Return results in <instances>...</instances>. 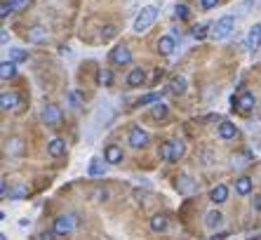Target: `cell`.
Instances as JSON below:
<instances>
[{
  "label": "cell",
  "instance_id": "obj_1",
  "mask_svg": "<svg viewBox=\"0 0 261 240\" xmlns=\"http://www.w3.org/2000/svg\"><path fill=\"white\" fill-rule=\"evenodd\" d=\"M233 31H235V14H224L217 24H212V35H214L217 40L229 38Z\"/></svg>",
  "mask_w": 261,
  "mask_h": 240
},
{
  "label": "cell",
  "instance_id": "obj_2",
  "mask_svg": "<svg viewBox=\"0 0 261 240\" xmlns=\"http://www.w3.org/2000/svg\"><path fill=\"white\" fill-rule=\"evenodd\" d=\"M155 17H158V10H155L153 5L142 7V12H139V14H137V19H134V31L144 33L146 29H151L153 22H155Z\"/></svg>",
  "mask_w": 261,
  "mask_h": 240
},
{
  "label": "cell",
  "instance_id": "obj_3",
  "mask_svg": "<svg viewBox=\"0 0 261 240\" xmlns=\"http://www.w3.org/2000/svg\"><path fill=\"white\" fill-rule=\"evenodd\" d=\"M73 229H76V214H61L55 219V226H52L57 236H68Z\"/></svg>",
  "mask_w": 261,
  "mask_h": 240
},
{
  "label": "cell",
  "instance_id": "obj_4",
  "mask_svg": "<svg viewBox=\"0 0 261 240\" xmlns=\"http://www.w3.org/2000/svg\"><path fill=\"white\" fill-rule=\"evenodd\" d=\"M40 120H43L47 127H55V125L61 122V109L57 104H47L43 109V113H40Z\"/></svg>",
  "mask_w": 261,
  "mask_h": 240
},
{
  "label": "cell",
  "instance_id": "obj_5",
  "mask_svg": "<svg viewBox=\"0 0 261 240\" xmlns=\"http://www.w3.org/2000/svg\"><path fill=\"white\" fill-rule=\"evenodd\" d=\"M174 186H176V191H179L181 196H191V193H196L198 191L196 179H193L191 175H179L176 177V181H174Z\"/></svg>",
  "mask_w": 261,
  "mask_h": 240
},
{
  "label": "cell",
  "instance_id": "obj_6",
  "mask_svg": "<svg viewBox=\"0 0 261 240\" xmlns=\"http://www.w3.org/2000/svg\"><path fill=\"white\" fill-rule=\"evenodd\" d=\"M233 106L238 111H242V113H250L257 106V99H254L252 92H240L238 97H233Z\"/></svg>",
  "mask_w": 261,
  "mask_h": 240
},
{
  "label": "cell",
  "instance_id": "obj_7",
  "mask_svg": "<svg viewBox=\"0 0 261 240\" xmlns=\"http://www.w3.org/2000/svg\"><path fill=\"white\" fill-rule=\"evenodd\" d=\"M148 132L144 130V127H139V125H134L130 130V146L132 149H144L146 144H148Z\"/></svg>",
  "mask_w": 261,
  "mask_h": 240
},
{
  "label": "cell",
  "instance_id": "obj_8",
  "mask_svg": "<svg viewBox=\"0 0 261 240\" xmlns=\"http://www.w3.org/2000/svg\"><path fill=\"white\" fill-rule=\"evenodd\" d=\"M47 38H50V33H47V29L45 26H40V24H35V26H31L29 31H26V40L33 45H43L47 43Z\"/></svg>",
  "mask_w": 261,
  "mask_h": 240
},
{
  "label": "cell",
  "instance_id": "obj_9",
  "mask_svg": "<svg viewBox=\"0 0 261 240\" xmlns=\"http://www.w3.org/2000/svg\"><path fill=\"white\" fill-rule=\"evenodd\" d=\"M111 61L118 66H125L132 61V52L130 47H125V45H118V47H113V52H111Z\"/></svg>",
  "mask_w": 261,
  "mask_h": 240
},
{
  "label": "cell",
  "instance_id": "obj_10",
  "mask_svg": "<svg viewBox=\"0 0 261 240\" xmlns=\"http://www.w3.org/2000/svg\"><path fill=\"white\" fill-rule=\"evenodd\" d=\"M245 45H247L250 52H257V50L261 47V24H254L250 31H247V40H245Z\"/></svg>",
  "mask_w": 261,
  "mask_h": 240
},
{
  "label": "cell",
  "instance_id": "obj_11",
  "mask_svg": "<svg viewBox=\"0 0 261 240\" xmlns=\"http://www.w3.org/2000/svg\"><path fill=\"white\" fill-rule=\"evenodd\" d=\"M19 104H22V99H19V94H14V92H2L0 94V109L2 111L19 109Z\"/></svg>",
  "mask_w": 261,
  "mask_h": 240
},
{
  "label": "cell",
  "instance_id": "obj_12",
  "mask_svg": "<svg viewBox=\"0 0 261 240\" xmlns=\"http://www.w3.org/2000/svg\"><path fill=\"white\" fill-rule=\"evenodd\" d=\"M104 160H106L109 165H118V163H122V149H120V146H116V144L106 146Z\"/></svg>",
  "mask_w": 261,
  "mask_h": 240
},
{
  "label": "cell",
  "instance_id": "obj_13",
  "mask_svg": "<svg viewBox=\"0 0 261 240\" xmlns=\"http://www.w3.org/2000/svg\"><path fill=\"white\" fill-rule=\"evenodd\" d=\"M226 198H229V186H226V184H217L212 191H209V200H212V203H217V205L226 203Z\"/></svg>",
  "mask_w": 261,
  "mask_h": 240
},
{
  "label": "cell",
  "instance_id": "obj_14",
  "mask_svg": "<svg viewBox=\"0 0 261 240\" xmlns=\"http://www.w3.org/2000/svg\"><path fill=\"white\" fill-rule=\"evenodd\" d=\"M146 83V71L144 68H132L127 73V88H139Z\"/></svg>",
  "mask_w": 261,
  "mask_h": 240
},
{
  "label": "cell",
  "instance_id": "obj_15",
  "mask_svg": "<svg viewBox=\"0 0 261 240\" xmlns=\"http://www.w3.org/2000/svg\"><path fill=\"white\" fill-rule=\"evenodd\" d=\"M174 50H176V43H174L172 35H163V38L158 40V52H160V55L170 57V55H174Z\"/></svg>",
  "mask_w": 261,
  "mask_h": 240
},
{
  "label": "cell",
  "instance_id": "obj_16",
  "mask_svg": "<svg viewBox=\"0 0 261 240\" xmlns=\"http://www.w3.org/2000/svg\"><path fill=\"white\" fill-rule=\"evenodd\" d=\"M252 188H254V181H252L250 177H238V179H235V193H240V196H250Z\"/></svg>",
  "mask_w": 261,
  "mask_h": 240
},
{
  "label": "cell",
  "instance_id": "obj_17",
  "mask_svg": "<svg viewBox=\"0 0 261 240\" xmlns=\"http://www.w3.org/2000/svg\"><path fill=\"white\" fill-rule=\"evenodd\" d=\"M224 224V214L219 212V210H209L205 214V226L207 229H219Z\"/></svg>",
  "mask_w": 261,
  "mask_h": 240
},
{
  "label": "cell",
  "instance_id": "obj_18",
  "mask_svg": "<svg viewBox=\"0 0 261 240\" xmlns=\"http://www.w3.org/2000/svg\"><path fill=\"white\" fill-rule=\"evenodd\" d=\"M47 153H50L52 158H61L66 153V142L64 139H52V142L47 144Z\"/></svg>",
  "mask_w": 261,
  "mask_h": 240
},
{
  "label": "cell",
  "instance_id": "obj_19",
  "mask_svg": "<svg viewBox=\"0 0 261 240\" xmlns=\"http://www.w3.org/2000/svg\"><path fill=\"white\" fill-rule=\"evenodd\" d=\"M167 226H170V219H167V214H153L151 231H155V233H163V231H167Z\"/></svg>",
  "mask_w": 261,
  "mask_h": 240
},
{
  "label": "cell",
  "instance_id": "obj_20",
  "mask_svg": "<svg viewBox=\"0 0 261 240\" xmlns=\"http://www.w3.org/2000/svg\"><path fill=\"white\" fill-rule=\"evenodd\" d=\"M219 137H221V139H235V137H238V127L226 120V122L219 125Z\"/></svg>",
  "mask_w": 261,
  "mask_h": 240
},
{
  "label": "cell",
  "instance_id": "obj_21",
  "mask_svg": "<svg viewBox=\"0 0 261 240\" xmlns=\"http://www.w3.org/2000/svg\"><path fill=\"white\" fill-rule=\"evenodd\" d=\"M106 160H101V158H92V160H89V167H87V172H89V175L92 177H99V175H104V172H106Z\"/></svg>",
  "mask_w": 261,
  "mask_h": 240
},
{
  "label": "cell",
  "instance_id": "obj_22",
  "mask_svg": "<svg viewBox=\"0 0 261 240\" xmlns=\"http://www.w3.org/2000/svg\"><path fill=\"white\" fill-rule=\"evenodd\" d=\"M5 151L10 153V155H19V153L24 151V142L19 139V137H14V139H7V142H5Z\"/></svg>",
  "mask_w": 261,
  "mask_h": 240
},
{
  "label": "cell",
  "instance_id": "obj_23",
  "mask_svg": "<svg viewBox=\"0 0 261 240\" xmlns=\"http://www.w3.org/2000/svg\"><path fill=\"white\" fill-rule=\"evenodd\" d=\"M17 76V64L14 61H2L0 64V78L2 80H10V78Z\"/></svg>",
  "mask_w": 261,
  "mask_h": 240
},
{
  "label": "cell",
  "instance_id": "obj_24",
  "mask_svg": "<svg viewBox=\"0 0 261 240\" xmlns=\"http://www.w3.org/2000/svg\"><path fill=\"white\" fill-rule=\"evenodd\" d=\"M170 92H174V94H184L186 92V78L174 76L172 80H170Z\"/></svg>",
  "mask_w": 261,
  "mask_h": 240
},
{
  "label": "cell",
  "instance_id": "obj_25",
  "mask_svg": "<svg viewBox=\"0 0 261 240\" xmlns=\"http://www.w3.org/2000/svg\"><path fill=\"white\" fill-rule=\"evenodd\" d=\"M167 113H170V109H167V104H163V101H158V104H153L151 109V116L155 120H165L167 118Z\"/></svg>",
  "mask_w": 261,
  "mask_h": 240
},
{
  "label": "cell",
  "instance_id": "obj_26",
  "mask_svg": "<svg viewBox=\"0 0 261 240\" xmlns=\"http://www.w3.org/2000/svg\"><path fill=\"white\" fill-rule=\"evenodd\" d=\"M97 83H99V85H106V88H109V85H113V71H109V68H101V71L97 73Z\"/></svg>",
  "mask_w": 261,
  "mask_h": 240
},
{
  "label": "cell",
  "instance_id": "obj_27",
  "mask_svg": "<svg viewBox=\"0 0 261 240\" xmlns=\"http://www.w3.org/2000/svg\"><path fill=\"white\" fill-rule=\"evenodd\" d=\"M26 59H29V52H24L22 47H12V50H10V61L22 64V61H26Z\"/></svg>",
  "mask_w": 261,
  "mask_h": 240
},
{
  "label": "cell",
  "instance_id": "obj_28",
  "mask_svg": "<svg viewBox=\"0 0 261 240\" xmlns=\"http://www.w3.org/2000/svg\"><path fill=\"white\" fill-rule=\"evenodd\" d=\"M184 153H186V144L181 142V139H174L172 142V160H179Z\"/></svg>",
  "mask_w": 261,
  "mask_h": 240
},
{
  "label": "cell",
  "instance_id": "obj_29",
  "mask_svg": "<svg viewBox=\"0 0 261 240\" xmlns=\"http://www.w3.org/2000/svg\"><path fill=\"white\" fill-rule=\"evenodd\" d=\"M26 196H29V188H26L24 184H17L10 191V198H12V200H19V198H26Z\"/></svg>",
  "mask_w": 261,
  "mask_h": 240
},
{
  "label": "cell",
  "instance_id": "obj_30",
  "mask_svg": "<svg viewBox=\"0 0 261 240\" xmlns=\"http://www.w3.org/2000/svg\"><path fill=\"white\" fill-rule=\"evenodd\" d=\"M254 7V0H245V2H240L238 7H235V14L238 17H247V12Z\"/></svg>",
  "mask_w": 261,
  "mask_h": 240
},
{
  "label": "cell",
  "instance_id": "obj_31",
  "mask_svg": "<svg viewBox=\"0 0 261 240\" xmlns=\"http://www.w3.org/2000/svg\"><path fill=\"white\" fill-rule=\"evenodd\" d=\"M160 158H163V160H172V142L160 144Z\"/></svg>",
  "mask_w": 261,
  "mask_h": 240
},
{
  "label": "cell",
  "instance_id": "obj_32",
  "mask_svg": "<svg viewBox=\"0 0 261 240\" xmlns=\"http://www.w3.org/2000/svg\"><path fill=\"white\" fill-rule=\"evenodd\" d=\"M163 97V92H153V94H146L137 101V106H144V104H153V101H158V99Z\"/></svg>",
  "mask_w": 261,
  "mask_h": 240
},
{
  "label": "cell",
  "instance_id": "obj_33",
  "mask_svg": "<svg viewBox=\"0 0 261 240\" xmlns=\"http://www.w3.org/2000/svg\"><path fill=\"white\" fill-rule=\"evenodd\" d=\"M174 17H179V19H188V17H191V10L181 2V5H176V7H174Z\"/></svg>",
  "mask_w": 261,
  "mask_h": 240
},
{
  "label": "cell",
  "instance_id": "obj_34",
  "mask_svg": "<svg viewBox=\"0 0 261 240\" xmlns=\"http://www.w3.org/2000/svg\"><path fill=\"white\" fill-rule=\"evenodd\" d=\"M207 29H209L207 24H200V26H193V31H191V33H193V38H196V40H203V38L207 35V33H205Z\"/></svg>",
  "mask_w": 261,
  "mask_h": 240
},
{
  "label": "cell",
  "instance_id": "obj_35",
  "mask_svg": "<svg viewBox=\"0 0 261 240\" xmlns=\"http://www.w3.org/2000/svg\"><path fill=\"white\" fill-rule=\"evenodd\" d=\"M116 33H118L116 26H111V24H109V26H104V29H101V40H111Z\"/></svg>",
  "mask_w": 261,
  "mask_h": 240
},
{
  "label": "cell",
  "instance_id": "obj_36",
  "mask_svg": "<svg viewBox=\"0 0 261 240\" xmlns=\"http://www.w3.org/2000/svg\"><path fill=\"white\" fill-rule=\"evenodd\" d=\"M12 12H14V7H12L10 2L5 0V2L0 5V17H2V19H7V17H10V14H12Z\"/></svg>",
  "mask_w": 261,
  "mask_h": 240
},
{
  "label": "cell",
  "instance_id": "obj_37",
  "mask_svg": "<svg viewBox=\"0 0 261 240\" xmlns=\"http://www.w3.org/2000/svg\"><path fill=\"white\" fill-rule=\"evenodd\" d=\"M14 10H24V7H29L31 5V0H7Z\"/></svg>",
  "mask_w": 261,
  "mask_h": 240
},
{
  "label": "cell",
  "instance_id": "obj_38",
  "mask_svg": "<svg viewBox=\"0 0 261 240\" xmlns=\"http://www.w3.org/2000/svg\"><path fill=\"white\" fill-rule=\"evenodd\" d=\"M106 198H109V191H104V188H99L97 193L92 196V200H94V203H104Z\"/></svg>",
  "mask_w": 261,
  "mask_h": 240
},
{
  "label": "cell",
  "instance_id": "obj_39",
  "mask_svg": "<svg viewBox=\"0 0 261 240\" xmlns=\"http://www.w3.org/2000/svg\"><path fill=\"white\" fill-rule=\"evenodd\" d=\"M200 5H203V10H212L219 5V0H200Z\"/></svg>",
  "mask_w": 261,
  "mask_h": 240
},
{
  "label": "cell",
  "instance_id": "obj_40",
  "mask_svg": "<svg viewBox=\"0 0 261 240\" xmlns=\"http://www.w3.org/2000/svg\"><path fill=\"white\" fill-rule=\"evenodd\" d=\"M231 167H245V163H242V158L240 155H231Z\"/></svg>",
  "mask_w": 261,
  "mask_h": 240
},
{
  "label": "cell",
  "instance_id": "obj_41",
  "mask_svg": "<svg viewBox=\"0 0 261 240\" xmlns=\"http://www.w3.org/2000/svg\"><path fill=\"white\" fill-rule=\"evenodd\" d=\"M57 238V233L55 231H43V233H40V238L38 240H55Z\"/></svg>",
  "mask_w": 261,
  "mask_h": 240
},
{
  "label": "cell",
  "instance_id": "obj_42",
  "mask_svg": "<svg viewBox=\"0 0 261 240\" xmlns=\"http://www.w3.org/2000/svg\"><path fill=\"white\" fill-rule=\"evenodd\" d=\"M0 196H2V198L10 196V188H7V181H5V179L0 181Z\"/></svg>",
  "mask_w": 261,
  "mask_h": 240
},
{
  "label": "cell",
  "instance_id": "obj_43",
  "mask_svg": "<svg viewBox=\"0 0 261 240\" xmlns=\"http://www.w3.org/2000/svg\"><path fill=\"white\" fill-rule=\"evenodd\" d=\"M7 38H10V35H7V29H2V31H0V43L7 45Z\"/></svg>",
  "mask_w": 261,
  "mask_h": 240
},
{
  "label": "cell",
  "instance_id": "obj_44",
  "mask_svg": "<svg viewBox=\"0 0 261 240\" xmlns=\"http://www.w3.org/2000/svg\"><path fill=\"white\" fill-rule=\"evenodd\" d=\"M254 208L261 210V196H254Z\"/></svg>",
  "mask_w": 261,
  "mask_h": 240
},
{
  "label": "cell",
  "instance_id": "obj_45",
  "mask_svg": "<svg viewBox=\"0 0 261 240\" xmlns=\"http://www.w3.org/2000/svg\"><path fill=\"white\" fill-rule=\"evenodd\" d=\"M212 240H226V233H221V236H214Z\"/></svg>",
  "mask_w": 261,
  "mask_h": 240
},
{
  "label": "cell",
  "instance_id": "obj_46",
  "mask_svg": "<svg viewBox=\"0 0 261 240\" xmlns=\"http://www.w3.org/2000/svg\"><path fill=\"white\" fill-rule=\"evenodd\" d=\"M0 240H7V236H5V233H2V236H0Z\"/></svg>",
  "mask_w": 261,
  "mask_h": 240
},
{
  "label": "cell",
  "instance_id": "obj_47",
  "mask_svg": "<svg viewBox=\"0 0 261 240\" xmlns=\"http://www.w3.org/2000/svg\"><path fill=\"white\" fill-rule=\"evenodd\" d=\"M250 240H261V236H259V238H250Z\"/></svg>",
  "mask_w": 261,
  "mask_h": 240
}]
</instances>
